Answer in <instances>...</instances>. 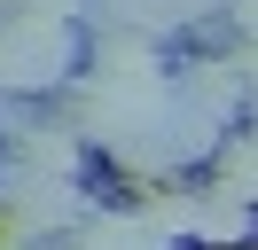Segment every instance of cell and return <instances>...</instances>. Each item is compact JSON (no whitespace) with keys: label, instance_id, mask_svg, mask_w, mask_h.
<instances>
[{"label":"cell","instance_id":"8","mask_svg":"<svg viewBox=\"0 0 258 250\" xmlns=\"http://www.w3.org/2000/svg\"><path fill=\"white\" fill-rule=\"evenodd\" d=\"M227 62H235V71H242V86L258 94V31H250V39H242V47H235V55H227Z\"/></svg>","mask_w":258,"mask_h":250},{"label":"cell","instance_id":"3","mask_svg":"<svg viewBox=\"0 0 258 250\" xmlns=\"http://www.w3.org/2000/svg\"><path fill=\"white\" fill-rule=\"evenodd\" d=\"M71 250H164V234L141 211H94V219H79V242Z\"/></svg>","mask_w":258,"mask_h":250},{"label":"cell","instance_id":"5","mask_svg":"<svg viewBox=\"0 0 258 250\" xmlns=\"http://www.w3.org/2000/svg\"><path fill=\"white\" fill-rule=\"evenodd\" d=\"M141 219L164 234V242H172V234H196V227H204V196H196V188H149Z\"/></svg>","mask_w":258,"mask_h":250},{"label":"cell","instance_id":"2","mask_svg":"<svg viewBox=\"0 0 258 250\" xmlns=\"http://www.w3.org/2000/svg\"><path fill=\"white\" fill-rule=\"evenodd\" d=\"M71 219H79L71 180H55V172H8V188H0V234L8 242H47Z\"/></svg>","mask_w":258,"mask_h":250},{"label":"cell","instance_id":"7","mask_svg":"<svg viewBox=\"0 0 258 250\" xmlns=\"http://www.w3.org/2000/svg\"><path fill=\"white\" fill-rule=\"evenodd\" d=\"M219 172H227V188H235V196H250V203H258V133L219 141Z\"/></svg>","mask_w":258,"mask_h":250},{"label":"cell","instance_id":"6","mask_svg":"<svg viewBox=\"0 0 258 250\" xmlns=\"http://www.w3.org/2000/svg\"><path fill=\"white\" fill-rule=\"evenodd\" d=\"M204 242H242V234H250V196H235V188H204Z\"/></svg>","mask_w":258,"mask_h":250},{"label":"cell","instance_id":"10","mask_svg":"<svg viewBox=\"0 0 258 250\" xmlns=\"http://www.w3.org/2000/svg\"><path fill=\"white\" fill-rule=\"evenodd\" d=\"M0 250H32V242H8V234H0Z\"/></svg>","mask_w":258,"mask_h":250},{"label":"cell","instance_id":"4","mask_svg":"<svg viewBox=\"0 0 258 250\" xmlns=\"http://www.w3.org/2000/svg\"><path fill=\"white\" fill-rule=\"evenodd\" d=\"M16 164L71 180V164H79V133H63V125H24V133H16Z\"/></svg>","mask_w":258,"mask_h":250},{"label":"cell","instance_id":"9","mask_svg":"<svg viewBox=\"0 0 258 250\" xmlns=\"http://www.w3.org/2000/svg\"><path fill=\"white\" fill-rule=\"evenodd\" d=\"M227 8L242 16V31H258V0H227Z\"/></svg>","mask_w":258,"mask_h":250},{"label":"cell","instance_id":"11","mask_svg":"<svg viewBox=\"0 0 258 250\" xmlns=\"http://www.w3.org/2000/svg\"><path fill=\"white\" fill-rule=\"evenodd\" d=\"M0 188H8V172H0Z\"/></svg>","mask_w":258,"mask_h":250},{"label":"cell","instance_id":"1","mask_svg":"<svg viewBox=\"0 0 258 250\" xmlns=\"http://www.w3.org/2000/svg\"><path fill=\"white\" fill-rule=\"evenodd\" d=\"M63 71H71V31H63V16H8V24H0V94L55 86Z\"/></svg>","mask_w":258,"mask_h":250}]
</instances>
